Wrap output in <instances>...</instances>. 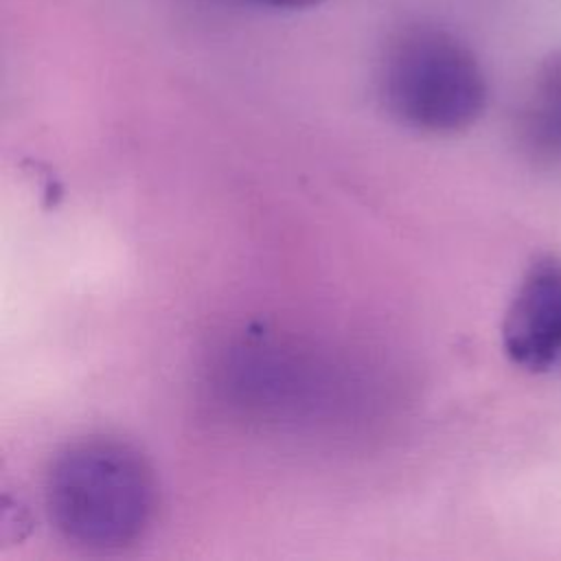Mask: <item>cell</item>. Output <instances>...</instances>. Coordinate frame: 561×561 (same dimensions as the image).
I'll use <instances>...</instances> for the list:
<instances>
[{"instance_id":"5","label":"cell","mask_w":561,"mask_h":561,"mask_svg":"<svg viewBox=\"0 0 561 561\" xmlns=\"http://www.w3.org/2000/svg\"><path fill=\"white\" fill-rule=\"evenodd\" d=\"M237 2L259 7V9H270V11H300V9L318 7L324 0H237Z\"/></svg>"},{"instance_id":"2","label":"cell","mask_w":561,"mask_h":561,"mask_svg":"<svg viewBox=\"0 0 561 561\" xmlns=\"http://www.w3.org/2000/svg\"><path fill=\"white\" fill-rule=\"evenodd\" d=\"M375 85L383 110L423 134L465 131L482 116L489 99L476 53L432 22H408L386 37Z\"/></svg>"},{"instance_id":"1","label":"cell","mask_w":561,"mask_h":561,"mask_svg":"<svg viewBox=\"0 0 561 561\" xmlns=\"http://www.w3.org/2000/svg\"><path fill=\"white\" fill-rule=\"evenodd\" d=\"M44 506L55 530L85 550H123L149 530L158 482L129 443L88 436L68 443L44 476Z\"/></svg>"},{"instance_id":"4","label":"cell","mask_w":561,"mask_h":561,"mask_svg":"<svg viewBox=\"0 0 561 561\" xmlns=\"http://www.w3.org/2000/svg\"><path fill=\"white\" fill-rule=\"evenodd\" d=\"M517 134L535 158H561V48L539 61L517 110Z\"/></svg>"},{"instance_id":"3","label":"cell","mask_w":561,"mask_h":561,"mask_svg":"<svg viewBox=\"0 0 561 561\" xmlns=\"http://www.w3.org/2000/svg\"><path fill=\"white\" fill-rule=\"evenodd\" d=\"M502 346L528 373H546L561 357V259L543 254L530 263L506 307Z\"/></svg>"}]
</instances>
